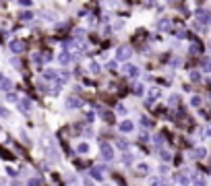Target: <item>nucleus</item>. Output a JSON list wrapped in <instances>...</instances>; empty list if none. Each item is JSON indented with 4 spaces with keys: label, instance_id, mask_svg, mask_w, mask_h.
Segmentation results:
<instances>
[{
    "label": "nucleus",
    "instance_id": "24",
    "mask_svg": "<svg viewBox=\"0 0 211 186\" xmlns=\"http://www.w3.org/2000/svg\"><path fill=\"white\" fill-rule=\"evenodd\" d=\"M0 116H2V118H8V110H6L4 106H0Z\"/></svg>",
    "mask_w": 211,
    "mask_h": 186
},
{
    "label": "nucleus",
    "instance_id": "21",
    "mask_svg": "<svg viewBox=\"0 0 211 186\" xmlns=\"http://www.w3.org/2000/svg\"><path fill=\"white\" fill-rule=\"evenodd\" d=\"M89 151V145L87 143H81V145H79V153H87Z\"/></svg>",
    "mask_w": 211,
    "mask_h": 186
},
{
    "label": "nucleus",
    "instance_id": "1",
    "mask_svg": "<svg viewBox=\"0 0 211 186\" xmlns=\"http://www.w3.org/2000/svg\"><path fill=\"white\" fill-rule=\"evenodd\" d=\"M99 151H102V157L106 159V161H110V159L114 157V149H112L110 143H99Z\"/></svg>",
    "mask_w": 211,
    "mask_h": 186
},
{
    "label": "nucleus",
    "instance_id": "23",
    "mask_svg": "<svg viewBox=\"0 0 211 186\" xmlns=\"http://www.w3.org/2000/svg\"><path fill=\"white\" fill-rule=\"evenodd\" d=\"M135 95H143V85H135Z\"/></svg>",
    "mask_w": 211,
    "mask_h": 186
},
{
    "label": "nucleus",
    "instance_id": "37",
    "mask_svg": "<svg viewBox=\"0 0 211 186\" xmlns=\"http://www.w3.org/2000/svg\"><path fill=\"white\" fill-rule=\"evenodd\" d=\"M2 79H4V77H2V74H0V81H2Z\"/></svg>",
    "mask_w": 211,
    "mask_h": 186
},
{
    "label": "nucleus",
    "instance_id": "22",
    "mask_svg": "<svg viewBox=\"0 0 211 186\" xmlns=\"http://www.w3.org/2000/svg\"><path fill=\"white\" fill-rule=\"evenodd\" d=\"M159 29H170V21H168V19H164L162 23H159Z\"/></svg>",
    "mask_w": 211,
    "mask_h": 186
},
{
    "label": "nucleus",
    "instance_id": "38",
    "mask_svg": "<svg viewBox=\"0 0 211 186\" xmlns=\"http://www.w3.org/2000/svg\"><path fill=\"white\" fill-rule=\"evenodd\" d=\"M209 134H211V128H209Z\"/></svg>",
    "mask_w": 211,
    "mask_h": 186
},
{
    "label": "nucleus",
    "instance_id": "16",
    "mask_svg": "<svg viewBox=\"0 0 211 186\" xmlns=\"http://www.w3.org/2000/svg\"><path fill=\"white\" fill-rule=\"evenodd\" d=\"M99 116H102L103 120H108V122H112V120H114V114H110V112H103V110H99Z\"/></svg>",
    "mask_w": 211,
    "mask_h": 186
},
{
    "label": "nucleus",
    "instance_id": "30",
    "mask_svg": "<svg viewBox=\"0 0 211 186\" xmlns=\"http://www.w3.org/2000/svg\"><path fill=\"white\" fill-rule=\"evenodd\" d=\"M6 174H8V176H15L17 172H15V170H13V167H10V166H8V167H6Z\"/></svg>",
    "mask_w": 211,
    "mask_h": 186
},
{
    "label": "nucleus",
    "instance_id": "36",
    "mask_svg": "<svg viewBox=\"0 0 211 186\" xmlns=\"http://www.w3.org/2000/svg\"><path fill=\"white\" fill-rule=\"evenodd\" d=\"M139 170H141V172H149V167L145 166V163H141V166H139Z\"/></svg>",
    "mask_w": 211,
    "mask_h": 186
},
{
    "label": "nucleus",
    "instance_id": "18",
    "mask_svg": "<svg viewBox=\"0 0 211 186\" xmlns=\"http://www.w3.org/2000/svg\"><path fill=\"white\" fill-rule=\"evenodd\" d=\"M195 155L199 157V159H203V157L207 155V149H203V147H199V149H195Z\"/></svg>",
    "mask_w": 211,
    "mask_h": 186
},
{
    "label": "nucleus",
    "instance_id": "27",
    "mask_svg": "<svg viewBox=\"0 0 211 186\" xmlns=\"http://www.w3.org/2000/svg\"><path fill=\"white\" fill-rule=\"evenodd\" d=\"M159 155H162L164 161H170V153H168V151H159Z\"/></svg>",
    "mask_w": 211,
    "mask_h": 186
},
{
    "label": "nucleus",
    "instance_id": "32",
    "mask_svg": "<svg viewBox=\"0 0 211 186\" xmlns=\"http://www.w3.org/2000/svg\"><path fill=\"white\" fill-rule=\"evenodd\" d=\"M91 70H93V73H99V64L93 62V64H91Z\"/></svg>",
    "mask_w": 211,
    "mask_h": 186
},
{
    "label": "nucleus",
    "instance_id": "3",
    "mask_svg": "<svg viewBox=\"0 0 211 186\" xmlns=\"http://www.w3.org/2000/svg\"><path fill=\"white\" fill-rule=\"evenodd\" d=\"M64 103H66V108H69V110H77V108H81V106H83V99L77 97V95H69Z\"/></svg>",
    "mask_w": 211,
    "mask_h": 186
},
{
    "label": "nucleus",
    "instance_id": "4",
    "mask_svg": "<svg viewBox=\"0 0 211 186\" xmlns=\"http://www.w3.org/2000/svg\"><path fill=\"white\" fill-rule=\"evenodd\" d=\"M8 46H10V52H13V54H21L25 50V41H21V39H13Z\"/></svg>",
    "mask_w": 211,
    "mask_h": 186
},
{
    "label": "nucleus",
    "instance_id": "28",
    "mask_svg": "<svg viewBox=\"0 0 211 186\" xmlns=\"http://www.w3.org/2000/svg\"><path fill=\"white\" fill-rule=\"evenodd\" d=\"M191 81H201V74L199 73H191Z\"/></svg>",
    "mask_w": 211,
    "mask_h": 186
},
{
    "label": "nucleus",
    "instance_id": "15",
    "mask_svg": "<svg viewBox=\"0 0 211 186\" xmlns=\"http://www.w3.org/2000/svg\"><path fill=\"white\" fill-rule=\"evenodd\" d=\"M56 77H58V74H56L54 70H46V73H44V79H46V81H54Z\"/></svg>",
    "mask_w": 211,
    "mask_h": 186
},
{
    "label": "nucleus",
    "instance_id": "11",
    "mask_svg": "<svg viewBox=\"0 0 211 186\" xmlns=\"http://www.w3.org/2000/svg\"><path fill=\"white\" fill-rule=\"evenodd\" d=\"M133 122H130V120H124V122L122 124H120V130H122V132H130V130H133Z\"/></svg>",
    "mask_w": 211,
    "mask_h": 186
},
{
    "label": "nucleus",
    "instance_id": "20",
    "mask_svg": "<svg viewBox=\"0 0 211 186\" xmlns=\"http://www.w3.org/2000/svg\"><path fill=\"white\" fill-rule=\"evenodd\" d=\"M31 17H33V13H31V10H25V13H21V19H23V21H29Z\"/></svg>",
    "mask_w": 211,
    "mask_h": 186
},
{
    "label": "nucleus",
    "instance_id": "5",
    "mask_svg": "<svg viewBox=\"0 0 211 186\" xmlns=\"http://www.w3.org/2000/svg\"><path fill=\"white\" fill-rule=\"evenodd\" d=\"M124 74H128V77H130V79H135V77H137V74H139V68H137V66H135V64H124Z\"/></svg>",
    "mask_w": 211,
    "mask_h": 186
},
{
    "label": "nucleus",
    "instance_id": "8",
    "mask_svg": "<svg viewBox=\"0 0 211 186\" xmlns=\"http://www.w3.org/2000/svg\"><path fill=\"white\" fill-rule=\"evenodd\" d=\"M19 108H21V112H29L31 110V99H21Z\"/></svg>",
    "mask_w": 211,
    "mask_h": 186
},
{
    "label": "nucleus",
    "instance_id": "31",
    "mask_svg": "<svg viewBox=\"0 0 211 186\" xmlns=\"http://www.w3.org/2000/svg\"><path fill=\"white\" fill-rule=\"evenodd\" d=\"M39 184V178H33V180H29V186H37Z\"/></svg>",
    "mask_w": 211,
    "mask_h": 186
},
{
    "label": "nucleus",
    "instance_id": "17",
    "mask_svg": "<svg viewBox=\"0 0 211 186\" xmlns=\"http://www.w3.org/2000/svg\"><path fill=\"white\" fill-rule=\"evenodd\" d=\"M141 124H143V126H147V128H151L153 126V120H151V118H147V116H141Z\"/></svg>",
    "mask_w": 211,
    "mask_h": 186
},
{
    "label": "nucleus",
    "instance_id": "14",
    "mask_svg": "<svg viewBox=\"0 0 211 186\" xmlns=\"http://www.w3.org/2000/svg\"><path fill=\"white\" fill-rule=\"evenodd\" d=\"M201 66H203V70L209 73V70H211V58H203L201 60Z\"/></svg>",
    "mask_w": 211,
    "mask_h": 186
},
{
    "label": "nucleus",
    "instance_id": "7",
    "mask_svg": "<svg viewBox=\"0 0 211 186\" xmlns=\"http://www.w3.org/2000/svg\"><path fill=\"white\" fill-rule=\"evenodd\" d=\"M197 17H199V21H203V23H207V21L211 19V15L207 13V10H203V8H199V10H197Z\"/></svg>",
    "mask_w": 211,
    "mask_h": 186
},
{
    "label": "nucleus",
    "instance_id": "10",
    "mask_svg": "<svg viewBox=\"0 0 211 186\" xmlns=\"http://www.w3.org/2000/svg\"><path fill=\"white\" fill-rule=\"evenodd\" d=\"M102 174H103V167H93L91 170V178H95V180H102Z\"/></svg>",
    "mask_w": 211,
    "mask_h": 186
},
{
    "label": "nucleus",
    "instance_id": "12",
    "mask_svg": "<svg viewBox=\"0 0 211 186\" xmlns=\"http://www.w3.org/2000/svg\"><path fill=\"white\" fill-rule=\"evenodd\" d=\"M116 147L120 149V151H126V149H128V141H126V139H118V141H116Z\"/></svg>",
    "mask_w": 211,
    "mask_h": 186
},
{
    "label": "nucleus",
    "instance_id": "25",
    "mask_svg": "<svg viewBox=\"0 0 211 186\" xmlns=\"http://www.w3.org/2000/svg\"><path fill=\"white\" fill-rule=\"evenodd\" d=\"M191 103H192V106H201V97H199V95H195V97L191 99Z\"/></svg>",
    "mask_w": 211,
    "mask_h": 186
},
{
    "label": "nucleus",
    "instance_id": "39",
    "mask_svg": "<svg viewBox=\"0 0 211 186\" xmlns=\"http://www.w3.org/2000/svg\"><path fill=\"white\" fill-rule=\"evenodd\" d=\"M0 130H2V128H0Z\"/></svg>",
    "mask_w": 211,
    "mask_h": 186
},
{
    "label": "nucleus",
    "instance_id": "33",
    "mask_svg": "<svg viewBox=\"0 0 211 186\" xmlns=\"http://www.w3.org/2000/svg\"><path fill=\"white\" fill-rule=\"evenodd\" d=\"M191 52H201V46H199V44H197V46H192V48H191Z\"/></svg>",
    "mask_w": 211,
    "mask_h": 186
},
{
    "label": "nucleus",
    "instance_id": "2",
    "mask_svg": "<svg viewBox=\"0 0 211 186\" xmlns=\"http://www.w3.org/2000/svg\"><path fill=\"white\" fill-rule=\"evenodd\" d=\"M130 54H133V50H130V46H120V48L116 50V60H128L130 58Z\"/></svg>",
    "mask_w": 211,
    "mask_h": 186
},
{
    "label": "nucleus",
    "instance_id": "9",
    "mask_svg": "<svg viewBox=\"0 0 211 186\" xmlns=\"http://www.w3.org/2000/svg\"><path fill=\"white\" fill-rule=\"evenodd\" d=\"M70 60H73V56L66 54V52H62V54L58 56V62H60V64H70Z\"/></svg>",
    "mask_w": 211,
    "mask_h": 186
},
{
    "label": "nucleus",
    "instance_id": "29",
    "mask_svg": "<svg viewBox=\"0 0 211 186\" xmlns=\"http://www.w3.org/2000/svg\"><path fill=\"white\" fill-rule=\"evenodd\" d=\"M6 97H8V101H19V97H17L15 93H8V95H6Z\"/></svg>",
    "mask_w": 211,
    "mask_h": 186
},
{
    "label": "nucleus",
    "instance_id": "19",
    "mask_svg": "<svg viewBox=\"0 0 211 186\" xmlns=\"http://www.w3.org/2000/svg\"><path fill=\"white\" fill-rule=\"evenodd\" d=\"M176 180L180 182L182 186H188V178H186V176H180V174H178V176H176Z\"/></svg>",
    "mask_w": 211,
    "mask_h": 186
},
{
    "label": "nucleus",
    "instance_id": "26",
    "mask_svg": "<svg viewBox=\"0 0 211 186\" xmlns=\"http://www.w3.org/2000/svg\"><path fill=\"white\" fill-rule=\"evenodd\" d=\"M116 112L118 114H126V108H124L122 103H118V106H116Z\"/></svg>",
    "mask_w": 211,
    "mask_h": 186
},
{
    "label": "nucleus",
    "instance_id": "6",
    "mask_svg": "<svg viewBox=\"0 0 211 186\" xmlns=\"http://www.w3.org/2000/svg\"><path fill=\"white\" fill-rule=\"evenodd\" d=\"M0 89H2L4 93H10L13 91V83H10L8 79H2V81H0Z\"/></svg>",
    "mask_w": 211,
    "mask_h": 186
},
{
    "label": "nucleus",
    "instance_id": "34",
    "mask_svg": "<svg viewBox=\"0 0 211 186\" xmlns=\"http://www.w3.org/2000/svg\"><path fill=\"white\" fill-rule=\"evenodd\" d=\"M122 161H124V163H130V161H133V157H130V155H124Z\"/></svg>",
    "mask_w": 211,
    "mask_h": 186
},
{
    "label": "nucleus",
    "instance_id": "35",
    "mask_svg": "<svg viewBox=\"0 0 211 186\" xmlns=\"http://www.w3.org/2000/svg\"><path fill=\"white\" fill-rule=\"evenodd\" d=\"M44 58H46V60H52V52H50V50H48V52L44 54Z\"/></svg>",
    "mask_w": 211,
    "mask_h": 186
},
{
    "label": "nucleus",
    "instance_id": "13",
    "mask_svg": "<svg viewBox=\"0 0 211 186\" xmlns=\"http://www.w3.org/2000/svg\"><path fill=\"white\" fill-rule=\"evenodd\" d=\"M0 155L4 157L6 161H10V159H15V155H13V153H10V151H6L4 147H0Z\"/></svg>",
    "mask_w": 211,
    "mask_h": 186
}]
</instances>
